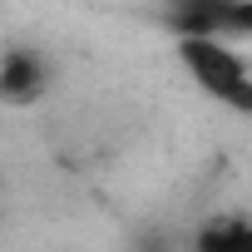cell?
<instances>
[{
    "label": "cell",
    "instance_id": "obj_1",
    "mask_svg": "<svg viewBox=\"0 0 252 252\" xmlns=\"http://www.w3.org/2000/svg\"><path fill=\"white\" fill-rule=\"evenodd\" d=\"M178 60L188 69V79L218 99L222 109L252 119V69L247 60L232 50V40H208V35H193V40H178Z\"/></svg>",
    "mask_w": 252,
    "mask_h": 252
},
{
    "label": "cell",
    "instance_id": "obj_2",
    "mask_svg": "<svg viewBox=\"0 0 252 252\" xmlns=\"http://www.w3.org/2000/svg\"><path fill=\"white\" fill-rule=\"evenodd\" d=\"M163 25L173 40H252V0H168Z\"/></svg>",
    "mask_w": 252,
    "mask_h": 252
},
{
    "label": "cell",
    "instance_id": "obj_3",
    "mask_svg": "<svg viewBox=\"0 0 252 252\" xmlns=\"http://www.w3.org/2000/svg\"><path fill=\"white\" fill-rule=\"evenodd\" d=\"M50 84H55L50 55H40L30 45L0 50V99H5V104H35V99L50 94Z\"/></svg>",
    "mask_w": 252,
    "mask_h": 252
},
{
    "label": "cell",
    "instance_id": "obj_4",
    "mask_svg": "<svg viewBox=\"0 0 252 252\" xmlns=\"http://www.w3.org/2000/svg\"><path fill=\"white\" fill-rule=\"evenodd\" d=\"M242 232H247V218H232V213L208 218L193 227L188 252H242Z\"/></svg>",
    "mask_w": 252,
    "mask_h": 252
},
{
    "label": "cell",
    "instance_id": "obj_5",
    "mask_svg": "<svg viewBox=\"0 0 252 252\" xmlns=\"http://www.w3.org/2000/svg\"><path fill=\"white\" fill-rule=\"evenodd\" d=\"M129 252H178V237L163 232V227H139L134 242H129Z\"/></svg>",
    "mask_w": 252,
    "mask_h": 252
},
{
    "label": "cell",
    "instance_id": "obj_6",
    "mask_svg": "<svg viewBox=\"0 0 252 252\" xmlns=\"http://www.w3.org/2000/svg\"><path fill=\"white\" fill-rule=\"evenodd\" d=\"M242 252H252V218H247V232H242Z\"/></svg>",
    "mask_w": 252,
    "mask_h": 252
}]
</instances>
